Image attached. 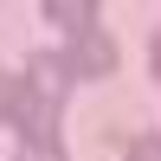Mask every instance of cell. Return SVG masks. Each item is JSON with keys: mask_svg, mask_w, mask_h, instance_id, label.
<instances>
[{"mask_svg": "<svg viewBox=\"0 0 161 161\" xmlns=\"http://www.w3.org/2000/svg\"><path fill=\"white\" fill-rule=\"evenodd\" d=\"M71 58H52V52H32L26 58V97L39 103V110H64V97H71Z\"/></svg>", "mask_w": 161, "mask_h": 161, "instance_id": "6da1fadb", "label": "cell"}, {"mask_svg": "<svg viewBox=\"0 0 161 161\" xmlns=\"http://www.w3.org/2000/svg\"><path fill=\"white\" fill-rule=\"evenodd\" d=\"M116 64H123V52H116V39L103 26H90L71 52V77H116Z\"/></svg>", "mask_w": 161, "mask_h": 161, "instance_id": "7a4b0ae2", "label": "cell"}, {"mask_svg": "<svg viewBox=\"0 0 161 161\" xmlns=\"http://www.w3.org/2000/svg\"><path fill=\"white\" fill-rule=\"evenodd\" d=\"M45 19H52V26H64V32H77V39H84L90 26H97V7H90V0H45Z\"/></svg>", "mask_w": 161, "mask_h": 161, "instance_id": "3957f363", "label": "cell"}, {"mask_svg": "<svg viewBox=\"0 0 161 161\" xmlns=\"http://www.w3.org/2000/svg\"><path fill=\"white\" fill-rule=\"evenodd\" d=\"M19 110H26V71H0V116L19 123Z\"/></svg>", "mask_w": 161, "mask_h": 161, "instance_id": "277c9868", "label": "cell"}, {"mask_svg": "<svg viewBox=\"0 0 161 161\" xmlns=\"http://www.w3.org/2000/svg\"><path fill=\"white\" fill-rule=\"evenodd\" d=\"M123 161H161V136H136V142H123Z\"/></svg>", "mask_w": 161, "mask_h": 161, "instance_id": "5b68a950", "label": "cell"}, {"mask_svg": "<svg viewBox=\"0 0 161 161\" xmlns=\"http://www.w3.org/2000/svg\"><path fill=\"white\" fill-rule=\"evenodd\" d=\"M13 161H64V148H58V142H26Z\"/></svg>", "mask_w": 161, "mask_h": 161, "instance_id": "8992f818", "label": "cell"}, {"mask_svg": "<svg viewBox=\"0 0 161 161\" xmlns=\"http://www.w3.org/2000/svg\"><path fill=\"white\" fill-rule=\"evenodd\" d=\"M148 64H155V77H161V26H155V39H148Z\"/></svg>", "mask_w": 161, "mask_h": 161, "instance_id": "52a82bcc", "label": "cell"}]
</instances>
